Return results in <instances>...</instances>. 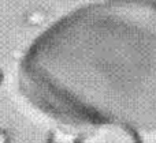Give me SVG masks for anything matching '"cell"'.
<instances>
[{
    "mask_svg": "<svg viewBox=\"0 0 156 143\" xmlns=\"http://www.w3.org/2000/svg\"><path fill=\"white\" fill-rule=\"evenodd\" d=\"M18 85L62 125L155 134L156 2H99L62 16L26 49Z\"/></svg>",
    "mask_w": 156,
    "mask_h": 143,
    "instance_id": "1",
    "label": "cell"
},
{
    "mask_svg": "<svg viewBox=\"0 0 156 143\" xmlns=\"http://www.w3.org/2000/svg\"><path fill=\"white\" fill-rule=\"evenodd\" d=\"M77 138L78 134L73 135L63 128H56L49 135V143H77Z\"/></svg>",
    "mask_w": 156,
    "mask_h": 143,
    "instance_id": "3",
    "label": "cell"
},
{
    "mask_svg": "<svg viewBox=\"0 0 156 143\" xmlns=\"http://www.w3.org/2000/svg\"><path fill=\"white\" fill-rule=\"evenodd\" d=\"M0 82H2V72H0Z\"/></svg>",
    "mask_w": 156,
    "mask_h": 143,
    "instance_id": "5",
    "label": "cell"
},
{
    "mask_svg": "<svg viewBox=\"0 0 156 143\" xmlns=\"http://www.w3.org/2000/svg\"><path fill=\"white\" fill-rule=\"evenodd\" d=\"M0 143H10V138H8V134L5 131L0 130Z\"/></svg>",
    "mask_w": 156,
    "mask_h": 143,
    "instance_id": "4",
    "label": "cell"
},
{
    "mask_svg": "<svg viewBox=\"0 0 156 143\" xmlns=\"http://www.w3.org/2000/svg\"><path fill=\"white\" fill-rule=\"evenodd\" d=\"M77 143H141L138 132L125 125L101 124L85 128L78 134Z\"/></svg>",
    "mask_w": 156,
    "mask_h": 143,
    "instance_id": "2",
    "label": "cell"
}]
</instances>
